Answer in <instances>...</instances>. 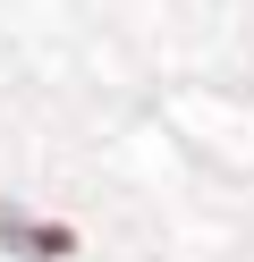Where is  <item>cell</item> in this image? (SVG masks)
<instances>
[{
    "instance_id": "6da1fadb",
    "label": "cell",
    "mask_w": 254,
    "mask_h": 262,
    "mask_svg": "<svg viewBox=\"0 0 254 262\" xmlns=\"http://www.w3.org/2000/svg\"><path fill=\"white\" fill-rule=\"evenodd\" d=\"M0 237H9L26 262H60V254H76V237H68V228H34V220H17V211H0Z\"/></svg>"
}]
</instances>
